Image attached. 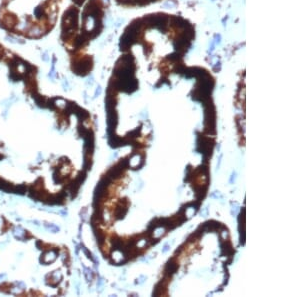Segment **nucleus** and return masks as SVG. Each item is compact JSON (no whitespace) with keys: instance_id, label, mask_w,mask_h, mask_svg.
Wrapping results in <instances>:
<instances>
[{"instance_id":"1","label":"nucleus","mask_w":300,"mask_h":297,"mask_svg":"<svg viewBox=\"0 0 300 297\" xmlns=\"http://www.w3.org/2000/svg\"><path fill=\"white\" fill-rule=\"evenodd\" d=\"M48 277H50V282H47L48 284H50V285H52V286H55V285H57V283L61 280V274H60L58 271H55V272H53L52 274H50V275H48Z\"/></svg>"},{"instance_id":"2","label":"nucleus","mask_w":300,"mask_h":297,"mask_svg":"<svg viewBox=\"0 0 300 297\" xmlns=\"http://www.w3.org/2000/svg\"><path fill=\"white\" fill-rule=\"evenodd\" d=\"M13 193H16V194H24L26 192V187L25 185H18V186H14L13 188Z\"/></svg>"},{"instance_id":"3","label":"nucleus","mask_w":300,"mask_h":297,"mask_svg":"<svg viewBox=\"0 0 300 297\" xmlns=\"http://www.w3.org/2000/svg\"><path fill=\"white\" fill-rule=\"evenodd\" d=\"M44 226H45L47 229L51 230L53 233H56V232H58V231H59V227L56 226V225H54V224H51V223H45Z\"/></svg>"},{"instance_id":"4","label":"nucleus","mask_w":300,"mask_h":297,"mask_svg":"<svg viewBox=\"0 0 300 297\" xmlns=\"http://www.w3.org/2000/svg\"><path fill=\"white\" fill-rule=\"evenodd\" d=\"M2 157H3V156H2V155H0V159H1V158H2Z\"/></svg>"}]
</instances>
